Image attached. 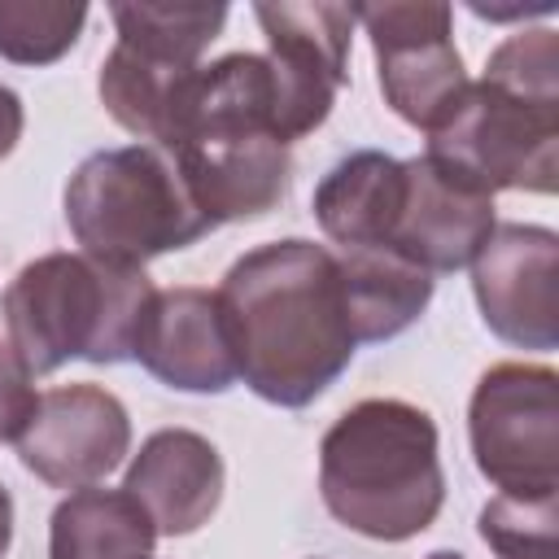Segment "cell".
<instances>
[{
	"label": "cell",
	"instance_id": "obj_10",
	"mask_svg": "<svg viewBox=\"0 0 559 559\" xmlns=\"http://www.w3.org/2000/svg\"><path fill=\"white\" fill-rule=\"evenodd\" d=\"M559 240L537 223H498L472 258V293L485 328L515 349L559 345Z\"/></svg>",
	"mask_w": 559,
	"mask_h": 559
},
{
	"label": "cell",
	"instance_id": "obj_14",
	"mask_svg": "<svg viewBox=\"0 0 559 559\" xmlns=\"http://www.w3.org/2000/svg\"><path fill=\"white\" fill-rule=\"evenodd\" d=\"M223 480V454L210 437L192 428H162L131 459L122 489L144 507L157 537H188L218 511Z\"/></svg>",
	"mask_w": 559,
	"mask_h": 559
},
{
	"label": "cell",
	"instance_id": "obj_7",
	"mask_svg": "<svg viewBox=\"0 0 559 559\" xmlns=\"http://www.w3.org/2000/svg\"><path fill=\"white\" fill-rule=\"evenodd\" d=\"M467 437L498 493H559V376L542 362L489 367L472 389Z\"/></svg>",
	"mask_w": 559,
	"mask_h": 559
},
{
	"label": "cell",
	"instance_id": "obj_2",
	"mask_svg": "<svg viewBox=\"0 0 559 559\" xmlns=\"http://www.w3.org/2000/svg\"><path fill=\"white\" fill-rule=\"evenodd\" d=\"M192 201L218 223L262 218L288 197L293 157L275 127V83L258 52H227L192 74L162 144Z\"/></svg>",
	"mask_w": 559,
	"mask_h": 559
},
{
	"label": "cell",
	"instance_id": "obj_23",
	"mask_svg": "<svg viewBox=\"0 0 559 559\" xmlns=\"http://www.w3.org/2000/svg\"><path fill=\"white\" fill-rule=\"evenodd\" d=\"M9 542H13V498H9V489L0 480V559L9 555Z\"/></svg>",
	"mask_w": 559,
	"mask_h": 559
},
{
	"label": "cell",
	"instance_id": "obj_12",
	"mask_svg": "<svg viewBox=\"0 0 559 559\" xmlns=\"http://www.w3.org/2000/svg\"><path fill=\"white\" fill-rule=\"evenodd\" d=\"M402 205L389 231V253L415 262L428 275L472 266L480 245L493 236V197L450 175L441 162L406 157L402 162Z\"/></svg>",
	"mask_w": 559,
	"mask_h": 559
},
{
	"label": "cell",
	"instance_id": "obj_4",
	"mask_svg": "<svg viewBox=\"0 0 559 559\" xmlns=\"http://www.w3.org/2000/svg\"><path fill=\"white\" fill-rule=\"evenodd\" d=\"M319 493L332 520L358 537H419L445 502L432 415L402 397L349 406L319 441Z\"/></svg>",
	"mask_w": 559,
	"mask_h": 559
},
{
	"label": "cell",
	"instance_id": "obj_5",
	"mask_svg": "<svg viewBox=\"0 0 559 559\" xmlns=\"http://www.w3.org/2000/svg\"><path fill=\"white\" fill-rule=\"evenodd\" d=\"M153 293L140 266H109L87 253H44L4 288L9 349L31 376H48L70 358L96 367L127 362Z\"/></svg>",
	"mask_w": 559,
	"mask_h": 559
},
{
	"label": "cell",
	"instance_id": "obj_15",
	"mask_svg": "<svg viewBox=\"0 0 559 559\" xmlns=\"http://www.w3.org/2000/svg\"><path fill=\"white\" fill-rule=\"evenodd\" d=\"M402 162L380 148L341 157L314 188V218L341 249H384L402 205Z\"/></svg>",
	"mask_w": 559,
	"mask_h": 559
},
{
	"label": "cell",
	"instance_id": "obj_22",
	"mask_svg": "<svg viewBox=\"0 0 559 559\" xmlns=\"http://www.w3.org/2000/svg\"><path fill=\"white\" fill-rule=\"evenodd\" d=\"M22 127H26V114H22V96L13 87L0 83V162L17 148L22 140Z\"/></svg>",
	"mask_w": 559,
	"mask_h": 559
},
{
	"label": "cell",
	"instance_id": "obj_8",
	"mask_svg": "<svg viewBox=\"0 0 559 559\" xmlns=\"http://www.w3.org/2000/svg\"><path fill=\"white\" fill-rule=\"evenodd\" d=\"M354 17L371 35L384 105L402 122L432 135L472 87L454 48V9L437 0H389L354 4Z\"/></svg>",
	"mask_w": 559,
	"mask_h": 559
},
{
	"label": "cell",
	"instance_id": "obj_3",
	"mask_svg": "<svg viewBox=\"0 0 559 559\" xmlns=\"http://www.w3.org/2000/svg\"><path fill=\"white\" fill-rule=\"evenodd\" d=\"M428 157L463 183L542 192L559 183V35L550 26L502 39L463 105L428 135Z\"/></svg>",
	"mask_w": 559,
	"mask_h": 559
},
{
	"label": "cell",
	"instance_id": "obj_17",
	"mask_svg": "<svg viewBox=\"0 0 559 559\" xmlns=\"http://www.w3.org/2000/svg\"><path fill=\"white\" fill-rule=\"evenodd\" d=\"M157 528L127 489H70L48 524V559H153Z\"/></svg>",
	"mask_w": 559,
	"mask_h": 559
},
{
	"label": "cell",
	"instance_id": "obj_6",
	"mask_svg": "<svg viewBox=\"0 0 559 559\" xmlns=\"http://www.w3.org/2000/svg\"><path fill=\"white\" fill-rule=\"evenodd\" d=\"M66 223L87 258L140 266L197 245L210 227L175 157L157 144H122L83 157L66 183Z\"/></svg>",
	"mask_w": 559,
	"mask_h": 559
},
{
	"label": "cell",
	"instance_id": "obj_20",
	"mask_svg": "<svg viewBox=\"0 0 559 559\" xmlns=\"http://www.w3.org/2000/svg\"><path fill=\"white\" fill-rule=\"evenodd\" d=\"M476 524L498 559H559V493H493Z\"/></svg>",
	"mask_w": 559,
	"mask_h": 559
},
{
	"label": "cell",
	"instance_id": "obj_13",
	"mask_svg": "<svg viewBox=\"0 0 559 559\" xmlns=\"http://www.w3.org/2000/svg\"><path fill=\"white\" fill-rule=\"evenodd\" d=\"M131 358L179 393H227L240 380L227 314L210 288L153 293Z\"/></svg>",
	"mask_w": 559,
	"mask_h": 559
},
{
	"label": "cell",
	"instance_id": "obj_19",
	"mask_svg": "<svg viewBox=\"0 0 559 559\" xmlns=\"http://www.w3.org/2000/svg\"><path fill=\"white\" fill-rule=\"evenodd\" d=\"M87 26V4L48 0H0V57L13 66L61 61Z\"/></svg>",
	"mask_w": 559,
	"mask_h": 559
},
{
	"label": "cell",
	"instance_id": "obj_21",
	"mask_svg": "<svg viewBox=\"0 0 559 559\" xmlns=\"http://www.w3.org/2000/svg\"><path fill=\"white\" fill-rule=\"evenodd\" d=\"M31 380L35 376L17 362L9 341H0V441H17L22 428L31 424L35 406H39V393Z\"/></svg>",
	"mask_w": 559,
	"mask_h": 559
},
{
	"label": "cell",
	"instance_id": "obj_11",
	"mask_svg": "<svg viewBox=\"0 0 559 559\" xmlns=\"http://www.w3.org/2000/svg\"><path fill=\"white\" fill-rule=\"evenodd\" d=\"M26 472L52 489H83L105 480L131 450V415L100 384H57L13 441Z\"/></svg>",
	"mask_w": 559,
	"mask_h": 559
},
{
	"label": "cell",
	"instance_id": "obj_1",
	"mask_svg": "<svg viewBox=\"0 0 559 559\" xmlns=\"http://www.w3.org/2000/svg\"><path fill=\"white\" fill-rule=\"evenodd\" d=\"M236 371L271 406L301 411L354 362L358 336L328 245L288 236L236 258L218 284Z\"/></svg>",
	"mask_w": 559,
	"mask_h": 559
},
{
	"label": "cell",
	"instance_id": "obj_18",
	"mask_svg": "<svg viewBox=\"0 0 559 559\" xmlns=\"http://www.w3.org/2000/svg\"><path fill=\"white\" fill-rule=\"evenodd\" d=\"M114 44L170 66H201V52L218 39L227 4H114Z\"/></svg>",
	"mask_w": 559,
	"mask_h": 559
},
{
	"label": "cell",
	"instance_id": "obj_24",
	"mask_svg": "<svg viewBox=\"0 0 559 559\" xmlns=\"http://www.w3.org/2000/svg\"><path fill=\"white\" fill-rule=\"evenodd\" d=\"M424 559H463L459 550H432V555H424Z\"/></svg>",
	"mask_w": 559,
	"mask_h": 559
},
{
	"label": "cell",
	"instance_id": "obj_9",
	"mask_svg": "<svg viewBox=\"0 0 559 559\" xmlns=\"http://www.w3.org/2000/svg\"><path fill=\"white\" fill-rule=\"evenodd\" d=\"M253 17L266 35V66L275 83V127L284 144L310 135L328 122L336 92L349 79L354 44V4H253Z\"/></svg>",
	"mask_w": 559,
	"mask_h": 559
},
{
	"label": "cell",
	"instance_id": "obj_16",
	"mask_svg": "<svg viewBox=\"0 0 559 559\" xmlns=\"http://www.w3.org/2000/svg\"><path fill=\"white\" fill-rule=\"evenodd\" d=\"M336 266L358 345L402 336L432 301V275L389 249H341Z\"/></svg>",
	"mask_w": 559,
	"mask_h": 559
}]
</instances>
